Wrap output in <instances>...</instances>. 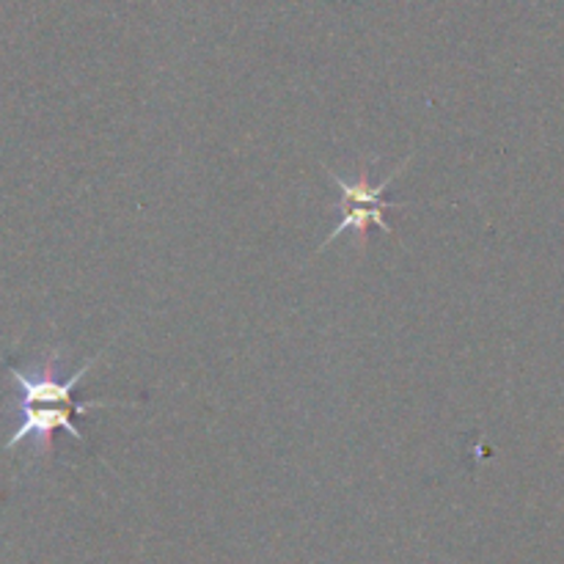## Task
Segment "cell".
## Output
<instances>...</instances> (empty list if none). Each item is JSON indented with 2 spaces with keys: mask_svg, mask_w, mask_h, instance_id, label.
Segmentation results:
<instances>
[{
  "mask_svg": "<svg viewBox=\"0 0 564 564\" xmlns=\"http://www.w3.org/2000/svg\"><path fill=\"white\" fill-rule=\"evenodd\" d=\"M105 350H99L97 356L88 358L80 369H77L72 378L61 380L55 375V361H58V350H50L47 358L36 364L33 369H22L9 364L6 358H0L9 372V378L17 383L20 391V400H17V416L20 424L11 433V438L6 441L3 449L11 452L22 444L33 446V455H47L50 446H53V435L58 430L69 433L77 444H86V435L75 427L77 416H86L94 408H132L135 402H119V400H91V402H77L75 389L86 372H91L94 364L102 358Z\"/></svg>",
  "mask_w": 564,
  "mask_h": 564,
  "instance_id": "cell-1",
  "label": "cell"
},
{
  "mask_svg": "<svg viewBox=\"0 0 564 564\" xmlns=\"http://www.w3.org/2000/svg\"><path fill=\"white\" fill-rule=\"evenodd\" d=\"M413 154H408L405 160H402L400 165L394 169V174L386 176L383 182H372V176H369L367 165H361V171H358V180H341L339 174H334V171L328 169V176L336 182V187H339L341 198H339V226H336L334 231H330L328 237L323 240V246L317 248V253H323L325 248L334 246L336 240H339L341 235H347V231H352L356 235V246L358 251H364L367 248V240H369V229L372 226H378L383 235H394V229H391L389 224H386L383 213L386 209H405L408 204L402 202H389V198H383V193L389 191L391 182L397 180V176L402 174V171L408 169V163H411Z\"/></svg>",
  "mask_w": 564,
  "mask_h": 564,
  "instance_id": "cell-2",
  "label": "cell"
}]
</instances>
